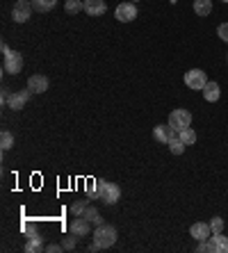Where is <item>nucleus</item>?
<instances>
[{"label": "nucleus", "instance_id": "nucleus-1", "mask_svg": "<svg viewBox=\"0 0 228 253\" xmlns=\"http://www.w3.org/2000/svg\"><path fill=\"white\" fill-rule=\"evenodd\" d=\"M91 237H94V244L98 249H110V247H114V242H117L119 233H117V228H114V226L100 224V226H96V230L91 233Z\"/></svg>", "mask_w": 228, "mask_h": 253}, {"label": "nucleus", "instance_id": "nucleus-2", "mask_svg": "<svg viewBox=\"0 0 228 253\" xmlns=\"http://www.w3.org/2000/svg\"><path fill=\"white\" fill-rule=\"evenodd\" d=\"M96 194L105 206H114L121 199V187L117 183H107V180H96Z\"/></svg>", "mask_w": 228, "mask_h": 253}, {"label": "nucleus", "instance_id": "nucleus-3", "mask_svg": "<svg viewBox=\"0 0 228 253\" xmlns=\"http://www.w3.org/2000/svg\"><path fill=\"white\" fill-rule=\"evenodd\" d=\"M185 84L194 91H203V87L208 84V76H205V71L201 69H192L185 73Z\"/></svg>", "mask_w": 228, "mask_h": 253}, {"label": "nucleus", "instance_id": "nucleus-4", "mask_svg": "<svg viewBox=\"0 0 228 253\" xmlns=\"http://www.w3.org/2000/svg\"><path fill=\"white\" fill-rule=\"evenodd\" d=\"M21 69H23V55L16 53V50L7 53L5 59H2V71L9 73V76H16V73H21Z\"/></svg>", "mask_w": 228, "mask_h": 253}, {"label": "nucleus", "instance_id": "nucleus-5", "mask_svg": "<svg viewBox=\"0 0 228 253\" xmlns=\"http://www.w3.org/2000/svg\"><path fill=\"white\" fill-rule=\"evenodd\" d=\"M169 126L174 130H178V132H181L182 128H189V126H192V114H189L187 110H171Z\"/></svg>", "mask_w": 228, "mask_h": 253}, {"label": "nucleus", "instance_id": "nucleus-6", "mask_svg": "<svg viewBox=\"0 0 228 253\" xmlns=\"http://www.w3.org/2000/svg\"><path fill=\"white\" fill-rule=\"evenodd\" d=\"M30 16H32V2H30V0H16L12 7L14 23H25Z\"/></svg>", "mask_w": 228, "mask_h": 253}, {"label": "nucleus", "instance_id": "nucleus-7", "mask_svg": "<svg viewBox=\"0 0 228 253\" xmlns=\"http://www.w3.org/2000/svg\"><path fill=\"white\" fill-rule=\"evenodd\" d=\"M69 230H71V235H76V237H87V235H91V221L80 214V217H76L71 221Z\"/></svg>", "mask_w": 228, "mask_h": 253}, {"label": "nucleus", "instance_id": "nucleus-8", "mask_svg": "<svg viewBox=\"0 0 228 253\" xmlns=\"http://www.w3.org/2000/svg\"><path fill=\"white\" fill-rule=\"evenodd\" d=\"M114 16H117V21H121V23H130V21L137 18V5H135V2H121V5L117 7Z\"/></svg>", "mask_w": 228, "mask_h": 253}, {"label": "nucleus", "instance_id": "nucleus-9", "mask_svg": "<svg viewBox=\"0 0 228 253\" xmlns=\"http://www.w3.org/2000/svg\"><path fill=\"white\" fill-rule=\"evenodd\" d=\"M30 96H32V91H30V89L12 91V96H9V103H7V107H9V110H14V112H18V110H23V107H25V103L30 100Z\"/></svg>", "mask_w": 228, "mask_h": 253}, {"label": "nucleus", "instance_id": "nucleus-10", "mask_svg": "<svg viewBox=\"0 0 228 253\" xmlns=\"http://www.w3.org/2000/svg\"><path fill=\"white\" fill-rule=\"evenodd\" d=\"M178 135V130H174L169 124L167 126H155L153 128V137H155V141H160V144H169V139H174V137Z\"/></svg>", "mask_w": 228, "mask_h": 253}, {"label": "nucleus", "instance_id": "nucleus-11", "mask_svg": "<svg viewBox=\"0 0 228 253\" xmlns=\"http://www.w3.org/2000/svg\"><path fill=\"white\" fill-rule=\"evenodd\" d=\"M48 78L41 76V73H35V76H30L28 80V89L32 91V94H44V91H48Z\"/></svg>", "mask_w": 228, "mask_h": 253}, {"label": "nucleus", "instance_id": "nucleus-12", "mask_svg": "<svg viewBox=\"0 0 228 253\" xmlns=\"http://www.w3.org/2000/svg\"><path fill=\"white\" fill-rule=\"evenodd\" d=\"M189 233H192V237L196 242H203V240H208V237L212 235V228H210V224H203V221H196V224L189 228Z\"/></svg>", "mask_w": 228, "mask_h": 253}, {"label": "nucleus", "instance_id": "nucleus-13", "mask_svg": "<svg viewBox=\"0 0 228 253\" xmlns=\"http://www.w3.org/2000/svg\"><path fill=\"white\" fill-rule=\"evenodd\" d=\"M107 9L105 0H85V12L89 14V16H103Z\"/></svg>", "mask_w": 228, "mask_h": 253}, {"label": "nucleus", "instance_id": "nucleus-14", "mask_svg": "<svg viewBox=\"0 0 228 253\" xmlns=\"http://www.w3.org/2000/svg\"><path fill=\"white\" fill-rule=\"evenodd\" d=\"M208 240H210L215 253H228V237L224 235V233H212Z\"/></svg>", "mask_w": 228, "mask_h": 253}, {"label": "nucleus", "instance_id": "nucleus-15", "mask_svg": "<svg viewBox=\"0 0 228 253\" xmlns=\"http://www.w3.org/2000/svg\"><path fill=\"white\" fill-rule=\"evenodd\" d=\"M219 96H222V89H219V84L208 80V84L203 87V98L208 100V103H217V100H219Z\"/></svg>", "mask_w": 228, "mask_h": 253}, {"label": "nucleus", "instance_id": "nucleus-16", "mask_svg": "<svg viewBox=\"0 0 228 253\" xmlns=\"http://www.w3.org/2000/svg\"><path fill=\"white\" fill-rule=\"evenodd\" d=\"M25 251H28V253H39V251H46V247H44V240H41L39 235H32V237H28V244H25Z\"/></svg>", "mask_w": 228, "mask_h": 253}, {"label": "nucleus", "instance_id": "nucleus-17", "mask_svg": "<svg viewBox=\"0 0 228 253\" xmlns=\"http://www.w3.org/2000/svg\"><path fill=\"white\" fill-rule=\"evenodd\" d=\"M194 12L196 16H208L212 12V0H194Z\"/></svg>", "mask_w": 228, "mask_h": 253}, {"label": "nucleus", "instance_id": "nucleus-18", "mask_svg": "<svg viewBox=\"0 0 228 253\" xmlns=\"http://www.w3.org/2000/svg\"><path fill=\"white\" fill-rule=\"evenodd\" d=\"M32 2V9L35 12H50L55 5H57V0H30Z\"/></svg>", "mask_w": 228, "mask_h": 253}, {"label": "nucleus", "instance_id": "nucleus-19", "mask_svg": "<svg viewBox=\"0 0 228 253\" xmlns=\"http://www.w3.org/2000/svg\"><path fill=\"white\" fill-rule=\"evenodd\" d=\"M178 137H181V141L185 146H192L194 141H196V132H194L192 128H182L181 132H178Z\"/></svg>", "mask_w": 228, "mask_h": 253}, {"label": "nucleus", "instance_id": "nucleus-20", "mask_svg": "<svg viewBox=\"0 0 228 253\" xmlns=\"http://www.w3.org/2000/svg\"><path fill=\"white\" fill-rule=\"evenodd\" d=\"M82 217H87L91 224H96V226H100L103 224V219H100V212L96 210V208H91V206H87V210L82 212Z\"/></svg>", "mask_w": 228, "mask_h": 253}, {"label": "nucleus", "instance_id": "nucleus-21", "mask_svg": "<svg viewBox=\"0 0 228 253\" xmlns=\"http://www.w3.org/2000/svg\"><path fill=\"white\" fill-rule=\"evenodd\" d=\"M169 151L174 155H182V153H185V144L181 141V137H178V135H176L174 139H169Z\"/></svg>", "mask_w": 228, "mask_h": 253}, {"label": "nucleus", "instance_id": "nucleus-22", "mask_svg": "<svg viewBox=\"0 0 228 253\" xmlns=\"http://www.w3.org/2000/svg\"><path fill=\"white\" fill-rule=\"evenodd\" d=\"M64 9H66V14H78L85 9V2H80V0H66Z\"/></svg>", "mask_w": 228, "mask_h": 253}, {"label": "nucleus", "instance_id": "nucleus-23", "mask_svg": "<svg viewBox=\"0 0 228 253\" xmlns=\"http://www.w3.org/2000/svg\"><path fill=\"white\" fill-rule=\"evenodd\" d=\"M0 146H2V151H7V148L14 146V135H12V132L2 130V135H0Z\"/></svg>", "mask_w": 228, "mask_h": 253}, {"label": "nucleus", "instance_id": "nucleus-24", "mask_svg": "<svg viewBox=\"0 0 228 253\" xmlns=\"http://www.w3.org/2000/svg\"><path fill=\"white\" fill-rule=\"evenodd\" d=\"M85 210H87V201H76V203L71 206V212H73L76 217H80Z\"/></svg>", "mask_w": 228, "mask_h": 253}, {"label": "nucleus", "instance_id": "nucleus-25", "mask_svg": "<svg viewBox=\"0 0 228 253\" xmlns=\"http://www.w3.org/2000/svg\"><path fill=\"white\" fill-rule=\"evenodd\" d=\"M196 251L199 253H215V249H212L210 240H203V242H196Z\"/></svg>", "mask_w": 228, "mask_h": 253}, {"label": "nucleus", "instance_id": "nucleus-26", "mask_svg": "<svg viewBox=\"0 0 228 253\" xmlns=\"http://www.w3.org/2000/svg\"><path fill=\"white\" fill-rule=\"evenodd\" d=\"M210 228H212V233H222L224 230V219L222 217H212L210 219Z\"/></svg>", "mask_w": 228, "mask_h": 253}, {"label": "nucleus", "instance_id": "nucleus-27", "mask_svg": "<svg viewBox=\"0 0 228 253\" xmlns=\"http://www.w3.org/2000/svg\"><path fill=\"white\" fill-rule=\"evenodd\" d=\"M76 240H78L76 235L64 237V240H62V247H64V251H73V249H76Z\"/></svg>", "mask_w": 228, "mask_h": 253}, {"label": "nucleus", "instance_id": "nucleus-28", "mask_svg": "<svg viewBox=\"0 0 228 253\" xmlns=\"http://www.w3.org/2000/svg\"><path fill=\"white\" fill-rule=\"evenodd\" d=\"M217 35H219V39H222V42L228 43V23L219 25V28H217Z\"/></svg>", "mask_w": 228, "mask_h": 253}, {"label": "nucleus", "instance_id": "nucleus-29", "mask_svg": "<svg viewBox=\"0 0 228 253\" xmlns=\"http://www.w3.org/2000/svg\"><path fill=\"white\" fill-rule=\"evenodd\" d=\"M9 96H12V89L2 87V91H0V103H2V105H7V103H9Z\"/></svg>", "mask_w": 228, "mask_h": 253}, {"label": "nucleus", "instance_id": "nucleus-30", "mask_svg": "<svg viewBox=\"0 0 228 253\" xmlns=\"http://www.w3.org/2000/svg\"><path fill=\"white\" fill-rule=\"evenodd\" d=\"M46 251L48 253H59V251H64V247H62V244H48Z\"/></svg>", "mask_w": 228, "mask_h": 253}, {"label": "nucleus", "instance_id": "nucleus-31", "mask_svg": "<svg viewBox=\"0 0 228 253\" xmlns=\"http://www.w3.org/2000/svg\"><path fill=\"white\" fill-rule=\"evenodd\" d=\"M0 50H2V55H7V53H12V50H9V46H7L5 42L0 43Z\"/></svg>", "mask_w": 228, "mask_h": 253}, {"label": "nucleus", "instance_id": "nucleus-32", "mask_svg": "<svg viewBox=\"0 0 228 253\" xmlns=\"http://www.w3.org/2000/svg\"><path fill=\"white\" fill-rule=\"evenodd\" d=\"M133 2H139V0H133Z\"/></svg>", "mask_w": 228, "mask_h": 253}, {"label": "nucleus", "instance_id": "nucleus-33", "mask_svg": "<svg viewBox=\"0 0 228 253\" xmlns=\"http://www.w3.org/2000/svg\"><path fill=\"white\" fill-rule=\"evenodd\" d=\"M222 2H228V0H222Z\"/></svg>", "mask_w": 228, "mask_h": 253}]
</instances>
